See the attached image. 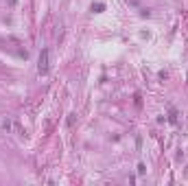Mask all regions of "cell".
Returning <instances> with one entry per match:
<instances>
[{"label": "cell", "mask_w": 188, "mask_h": 186, "mask_svg": "<svg viewBox=\"0 0 188 186\" xmlns=\"http://www.w3.org/2000/svg\"><path fill=\"white\" fill-rule=\"evenodd\" d=\"M37 72H39V75H46V72H48V48H42V53H39Z\"/></svg>", "instance_id": "6da1fadb"}, {"label": "cell", "mask_w": 188, "mask_h": 186, "mask_svg": "<svg viewBox=\"0 0 188 186\" xmlns=\"http://www.w3.org/2000/svg\"><path fill=\"white\" fill-rule=\"evenodd\" d=\"M169 121L171 123H177V110L175 107H169Z\"/></svg>", "instance_id": "7a4b0ae2"}, {"label": "cell", "mask_w": 188, "mask_h": 186, "mask_svg": "<svg viewBox=\"0 0 188 186\" xmlns=\"http://www.w3.org/2000/svg\"><path fill=\"white\" fill-rule=\"evenodd\" d=\"M103 9H105V5H103V2H96V5H92V11H94V13H101Z\"/></svg>", "instance_id": "3957f363"}]
</instances>
